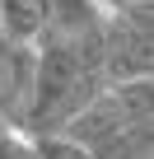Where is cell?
<instances>
[{
  "label": "cell",
  "mask_w": 154,
  "mask_h": 159,
  "mask_svg": "<svg viewBox=\"0 0 154 159\" xmlns=\"http://www.w3.org/2000/svg\"><path fill=\"white\" fill-rule=\"evenodd\" d=\"M103 70H112L117 80H135L149 75V28L145 24H117L108 47H103Z\"/></svg>",
  "instance_id": "2"
},
{
  "label": "cell",
  "mask_w": 154,
  "mask_h": 159,
  "mask_svg": "<svg viewBox=\"0 0 154 159\" xmlns=\"http://www.w3.org/2000/svg\"><path fill=\"white\" fill-rule=\"evenodd\" d=\"M0 28L10 42H37L47 28V0H0Z\"/></svg>",
  "instance_id": "3"
},
{
  "label": "cell",
  "mask_w": 154,
  "mask_h": 159,
  "mask_svg": "<svg viewBox=\"0 0 154 159\" xmlns=\"http://www.w3.org/2000/svg\"><path fill=\"white\" fill-rule=\"evenodd\" d=\"M103 89V52L89 42H56L33 61V89H28V126H65L94 94Z\"/></svg>",
  "instance_id": "1"
},
{
  "label": "cell",
  "mask_w": 154,
  "mask_h": 159,
  "mask_svg": "<svg viewBox=\"0 0 154 159\" xmlns=\"http://www.w3.org/2000/svg\"><path fill=\"white\" fill-rule=\"evenodd\" d=\"M37 159H94L80 140H70V136H37Z\"/></svg>",
  "instance_id": "4"
},
{
  "label": "cell",
  "mask_w": 154,
  "mask_h": 159,
  "mask_svg": "<svg viewBox=\"0 0 154 159\" xmlns=\"http://www.w3.org/2000/svg\"><path fill=\"white\" fill-rule=\"evenodd\" d=\"M108 10H131V0H103Z\"/></svg>",
  "instance_id": "6"
},
{
  "label": "cell",
  "mask_w": 154,
  "mask_h": 159,
  "mask_svg": "<svg viewBox=\"0 0 154 159\" xmlns=\"http://www.w3.org/2000/svg\"><path fill=\"white\" fill-rule=\"evenodd\" d=\"M0 159H37V145L24 136H0Z\"/></svg>",
  "instance_id": "5"
}]
</instances>
